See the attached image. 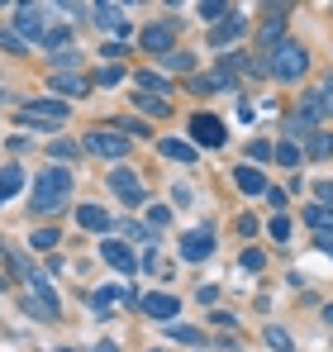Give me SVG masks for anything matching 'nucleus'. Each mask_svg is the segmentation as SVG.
<instances>
[{"label": "nucleus", "mask_w": 333, "mask_h": 352, "mask_svg": "<svg viewBox=\"0 0 333 352\" xmlns=\"http://www.w3.org/2000/svg\"><path fill=\"white\" fill-rule=\"evenodd\" d=\"M272 238H277V243H286V238H290V219H286V214H277V219H272Z\"/></svg>", "instance_id": "obj_32"}, {"label": "nucleus", "mask_w": 333, "mask_h": 352, "mask_svg": "<svg viewBox=\"0 0 333 352\" xmlns=\"http://www.w3.org/2000/svg\"><path fill=\"white\" fill-rule=\"evenodd\" d=\"M0 252H5V238H0Z\"/></svg>", "instance_id": "obj_39"}, {"label": "nucleus", "mask_w": 333, "mask_h": 352, "mask_svg": "<svg viewBox=\"0 0 333 352\" xmlns=\"http://www.w3.org/2000/svg\"><path fill=\"white\" fill-rule=\"evenodd\" d=\"M191 138L200 143V148H224V119H215V115H195L191 119Z\"/></svg>", "instance_id": "obj_8"}, {"label": "nucleus", "mask_w": 333, "mask_h": 352, "mask_svg": "<svg viewBox=\"0 0 333 352\" xmlns=\"http://www.w3.org/2000/svg\"><path fill=\"white\" fill-rule=\"evenodd\" d=\"M305 72H310V53H305L300 43H277V48H272L267 76H277V81H300Z\"/></svg>", "instance_id": "obj_2"}, {"label": "nucleus", "mask_w": 333, "mask_h": 352, "mask_svg": "<svg viewBox=\"0 0 333 352\" xmlns=\"http://www.w3.org/2000/svg\"><path fill=\"white\" fill-rule=\"evenodd\" d=\"M243 267H248V272H262V252L248 248V252H243Z\"/></svg>", "instance_id": "obj_36"}, {"label": "nucleus", "mask_w": 333, "mask_h": 352, "mask_svg": "<svg viewBox=\"0 0 333 352\" xmlns=\"http://www.w3.org/2000/svg\"><path fill=\"white\" fill-rule=\"evenodd\" d=\"M133 86H143V91H153L158 100H162L166 91H171V86H166V81H162V76H158V72H138V76H133Z\"/></svg>", "instance_id": "obj_18"}, {"label": "nucleus", "mask_w": 333, "mask_h": 352, "mask_svg": "<svg viewBox=\"0 0 333 352\" xmlns=\"http://www.w3.org/2000/svg\"><path fill=\"white\" fill-rule=\"evenodd\" d=\"M262 338H267V348H277V352L290 348V333H286L281 324H267V333H262Z\"/></svg>", "instance_id": "obj_24"}, {"label": "nucleus", "mask_w": 333, "mask_h": 352, "mask_svg": "<svg viewBox=\"0 0 333 352\" xmlns=\"http://www.w3.org/2000/svg\"><path fill=\"white\" fill-rule=\"evenodd\" d=\"M29 243H34V248H57V243H62V234H57V229H39Z\"/></svg>", "instance_id": "obj_28"}, {"label": "nucleus", "mask_w": 333, "mask_h": 352, "mask_svg": "<svg viewBox=\"0 0 333 352\" xmlns=\"http://www.w3.org/2000/svg\"><path fill=\"white\" fill-rule=\"evenodd\" d=\"M267 157H272V143H262V138H257V143L248 148V167H253V162H267Z\"/></svg>", "instance_id": "obj_29"}, {"label": "nucleus", "mask_w": 333, "mask_h": 352, "mask_svg": "<svg viewBox=\"0 0 333 352\" xmlns=\"http://www.w3.org/2000/svg\"><path fill=\"white\" fill-rule=\"evenodd\" d=\"M110 190L119 195V200H124V205H133V210H138V205L148 200V186L138 181V172H129V167L110 172Z\"/></svg>", "instance_id": "obj_5"}, {"label": "nucleus", "mask_w": 333, "mask_h": 352, "mask_svg": "<svg viewBox=\"0 0 333 352\" xmlns=\"http://www.w3.org/2000/svg\"><path fill=\"white\" fill-rule=\"evenodd\" d=\"M53 91H62V96H81V91H86V81H81V76H72V72H67V76H57V72H53Z\"/></svg>", "instance_id": "obj_20"}, {"label": "nucleus", "mask_w": 333, "mask_h": 352, "mask_svg": "<svg viewBox=\"0 0 333 352\" xmlns=\"http://www.w3.org/2000/svg\"><path fill=\"white\" fill-rule=\"evenodd\" d=\"M62 119H67L62 100H24L19 105V124H29V129H57Z\"/></svg>", "instance_id": "obj_3"}, {"label": "nucleus", "mask_w": 333, "mask_h": 352, "mask_svg": "<svg viewBox=\"0 0 333 352\" xmlns=\"http://www.w3.org/2000/svg\"><path fill=\"white\" fill-rule=\"evenodd\" d=\"M162 67H171V72H191L195 62L186 58V53H166V58H162Z\"/></svg>", "instance_id": "obj_30"}, {"label": "nucleus", "mask_w": 333, "mask_h": 352, "mask_svg": "<svg viewBox=\"0 0 333 352\" xmlns=\"http://www.w3.org/2000/svg\"><path fill=\"white\" fill-rule=\"evenodd\" d=\"M57 352H72V348H57Z\"/></svg>", "instance_id": "obj_40"}, {"label": "nucleus", "mask_w": 333, "mask_h": 352, "mask_svg": "<svg viewBox=\"0 0 333 352\" xmlns=\"http://www.w3.org/2000/svg\"><path fill=\"white\" fill-rule=\"evenodd\" d=\"M19 186H24V167H0V205H5V200H14V195H19Z\"/></svg>", "instance_id": "obj_16"}, {"label": "nucleus", "mask_w": 333, "mask_h": 352, "mask_svg": "<svg viewBox=\"0 0 333 352\" xmlns=\"http://www.w3.org/2000/svg\"><path fill=\"white\" fill-rule=\"evenodd\" d=\"M324 324H333V305H329V309H324Z\"/></svg>", "instance_id": "obj_38"}, {"label": "nucleus", "mask_w": 333, "mask_h": 352, "mask_svg": "<svg viewBox=\"0 0 333 352\" xmlns=\"http://www.w3.org/2000/svg\"><path fill=\"white\" fill-rule=\"evenodd\" d=\"M314 195H319V205L333 210V181H314Z\"/></svg>", "instance_id": "obj_33"}, {"label": "nucleus", "mask_w": 333, "mask_h": 352, "mask_svg": "<svg viewBox=\"0 0 333 352\" xmlns=\"http://www.w3.org/2000/svg\"><path fill=\"white\" fill-rule=\"evenodd\" d=\"M43 14H48L43 5H19V10H14V38L43 43V34H48V19H43Z\"/></svg>", "instance_id": "obj_4"}, {"label": "nucleus", "mask_w": 333, "mask_h": 352, "mask_svg": "<svg viewBox=\"0 0 333 352\" xmlns=\"http://www.w3.org/2000/svg\"><path fill=\"white\" fill-rule=\"evenodd\" d=\"M76 224H81V229H91V234H96V229L105 234L114 219H110V210H100V205H76Z\"/></svg>", "instance_id": "obj_13"}, {"label": "nucleus", "mask_w": 333, "mask_h": 352, "mask_svg": "<svg viewBox=\"0 0 333 352\" xmlns=\"http://www.w3.org/2000/svg\"><path fill=\"white\" fill-rule=\"evenodd\" d=\"M76 62H81V53H76V48H67V53H57V58H53V67H57V72H62V67H67V72H72V67H76Z\"/></svg>", "instance_id": "obj_31"}, {"label": "nucleus", "mask_w": 333, "mask_h": 352, "mask_svg": "<svg viewBox=\"0 0 333 352\" xmlns=\"http://www.w3.org/2000/svg\"><path fill=\"white\" fill-rule=\"evenodd\" d=\"M314 105H319V115H333V72L319 81V91H314Z\"/></svg>", "instance_id": "obj_19"}, {"label": "nucleus", "mask_w": 333, "mask_h": 352, "mask_svg": "<svg viewBox=\"0 0 333 352\" xmlns=\"http://www.w3.org/2000/svg\"><path fill=\"white\" fill-rule=\"evenodd\" d=\"M310 157H333V133H314L310 138Z\"/></svg>", "instance_id": "obj_25"}, {"label": "nucleus", "mask_w": 333, "mask_h": 352, "mask_svg": "<svg viewBox=\"0 0 333 352\" xmlns=\"http://www.w3.org/2000/svg\"><path fill=\"white\" fill-rule=\"evenodd\" d=\"M243 29H248V24H243V19H238V10H233L224 24H215V29H210V43H215V48H224V43H233Z\"/></svg>", "instance_id": "obj_14"}, {"label": "nucleus", "mask_w": 333, "mask_h": 352, "mask_svg": "<svg viewBox=\"0 0 333 352\" xmlns=\"http://www.w3.org/2000/svg\"><path fill=\"white\" fill-rule=\"evenodd\" d=\"M281 10H286V5H272V19L262 24V43H277L281 38Z\"/></svg>", "instance_id": "obj_23"}, {"label": "nucleus", "mask_w": 333, "mask_h": 352, "mask_svg": "<svg viewBox=\"0 0 333 352\" xmlns=\"http://www.w3.org/2000/svg\"><path fill=\"white\" fill-rule=\"evenodd\" d=\"M162 157H171V162H195V148L181 143V138H162Z\"/></svg>", "instance_id": "obj_17"}, {"label": "nucleus", "mask_w": 333, "mask_h": 352, "mask_svg": "<svg viewBox=\"0 0 333 352\" xmlns=\"http://www.w3.org/2000/svg\"><path fill=\"white\" fill-rule=\"evenodd\" d=\"M314 248H324V252L333 257V234H319V243H314Z\"/></svg>", "instance_id": "obj_37"}, {"label": "nucleus", "mask_w": 333, "mask_h": 352, "mask_svg": "<svg viewBox=\"0 0 333 352\" xmlns=\"http://www.w3.org/2000/svg\"><path fill=\"white\" fill-rule=\"evenodd\" d=\"M148 219H153V224H166V219H171V210H166V205H148Z\"/></svg>", "instance_id": "obj_35"}, {"label": "nucleus", "mask_w": 333, "mask_h": 352, "mask_svg": "<svg viewBox=\"0 0 333 352\" xmlns=\"http://www.w3.org/2000/svg\"><path fill=\"white\" fill-rule=\"evenodd\" d=\"M86 148H91L96 157H110V162H119V157L129 153V138H124V133H114V129H91Z\"/></svg>", "instance_id": "obj_6"}, {"label": "nucleus", "mask_w": 333, "mask_h": 352, "mask_svg": "<svg viewBox=\"0 0 333 352\" xmlns=\"http://www.w3.org/2000/svg\"><path fill=\"white\" fill-rule=\"evenodd\" d=\"M233 181H238V190H248V195H267V176L257 172V167H238Z\"/></svg>", "instance_id": "obj_15"}, {"label": "nucleus", "mask_w": 333, "mask_h": 352, "mask_svg": "<svg viewBox=\"0 0 333 352\" xmlns=\"http://www.w3.org/2000/svg\"><path fill=\"white\" fill-rule=\"evenodd\" d=\"M305 219H310L319 234H324V229L333 234V210H329V205H314V210H305Z\"/></svg>", "instance_id": "obj_21"}, {"label": "nucleus", "mask_w": 333, "mask_h": 352, "mask_svg": "<svg viewBox=\"0 0 333 352\" xmlns=\"http://www.w3.org/2000/svg\"><path fill=\"white\" fill-rule=\"evenodd\" d=\"M91 14H96L100 29H110V34H129V19H124L119 5H91Z\"/></svg>", "instance_id": "obj_12"}, {"label": "nucleus", "mask_w": 333, "mask_h": 352, "mask_svg": "<svg viewBox=\"0 0 333 352\" xmlns=\"http://www.w3.org/2000/svg\"><path fill=\"white\" fill-rule=\"evenodd\" d=\"M166 333H171L176 343H205V333H200V329H186V324H166Z\"/></svg>", "instance_id": "obj_22"}, {"label": "nucleus", "mask_w": 333, "mask_h": 352, "mask_svg": "<svg viewBox=\"0 0 333 352\" xmlns=\"http://www.w3.org/2000/svg\"><path fill=\"white\" fill-rule=\"evenodd\" d=\"M133 105H143L148 115H166V110H171L166 100H158V96H133Z\"/></svg>", "instance_id": "obj_26"}, {"label": "nucleus", "mask_w": 333, "mask_h": 352, "mask_svg": "<svg viewBox=\"0 0 333 352\" xmlns=\"http://www.w3.org/2000/svg\"><path fill=\"white\" fill-rule=\"evenodd\" d=\"M100 257L110 262L114 272H138V252H129V243H119V238H105L100 243Z\"/></svg>", "instance_id": "obj_10"}, {"label": "nucleus", "mask_w": 333, "mask_h": 352, "mask_svg": "<svg viewBox=\"0 0 333 352\" xmlns=\"http://www.w3.org/2000/svg\"><path fill=\"white\" fill-rule=\"evenodd\" d=\"M277 162H281V167H295V162H300V148H295L290 138H286V143L277 148Z\"/></svg>", "instance_id": "obj_27"}, {"label": "nucleus", "mask_w": 333, "mask_h": 352, "mask_svg": "<svg viewBox=\"0 0 333 352\" xmlns=\"http://www.w3.org/2000/svg\"><path fill=\"white\" fill-rule=\"evenodd\" d=\"M210 252H215V229H191L181 238V257L186 262H205Z\"/></svg>", "instance_id": "obj_9"}, {"label": "nucleus", "mask_w": 333, "mask_h": 352, "mask_svg": "<svg viewBox=\"0 0 333 352\" xmlns=\"http://www.w3.org/2000/svg\"><path fill=\"white\" fill-rule=\"evenodd\" d=\"M153 352H166V348H153Z\"/></svg>", "instance_id": "obj_41"}, {"label": "nucleus", "mask_w": 333, "mask_h": 352, "mask_svg": "<svg viewBox=\"0 0 333 352\" xmlns=\"http://www.w3.org/2000/svg\"><path fill=\"white\" fill-rule=\"evenodd\" d=\"M48 153H53L57 162H67V157H76V148H72V143H53V148H48Z\"/></svg>", "instance_id": "obj_34"}, {"label": "nucleus", "mask_w": 333, "mask_h": 352, "mask_svg": "<svg viewBox=\"0 0 333 352\" xmlns=\"http://www.w3.org/2000/svg\"><path fill=\"white\" fill-rule=\"evenodd\" d=\"M138 309H143L148 319H176V314H181V300H176V295H143Z\"/></svg>", "instance_id": "obj_11"}, {"label": "nucleus", "mask_w": 333, "mask_h": 352, "mask_svg": "<svg viewBox=\"0 0 333 352\" xmlns=\"http://www.w3.org/2000/svg\"><path fill=\"white\" fill-rule=\"evenodd\" d=\"M138 43H143L148 53H158V58H166V53H176V19H162V24L143 29V34H138Z\"/></svg>", "instance_id": "obj_7"}, {"label": "nucleus", "mask_w": 333, "mask_h": 352, "mask_svg": "<svg viewBox=\"0 0 333 352\" xmlns=\"http://www.w3.org/2000/svg\"><path fill=\"white\" fill-rule=\"evenodd\" d=\"M67 195H72V172L67 167H48V172H39V181H34L29 210L34 214H57L67 205Z\"/></svg>", "instance_id": "obj_1"}]
</instances>
